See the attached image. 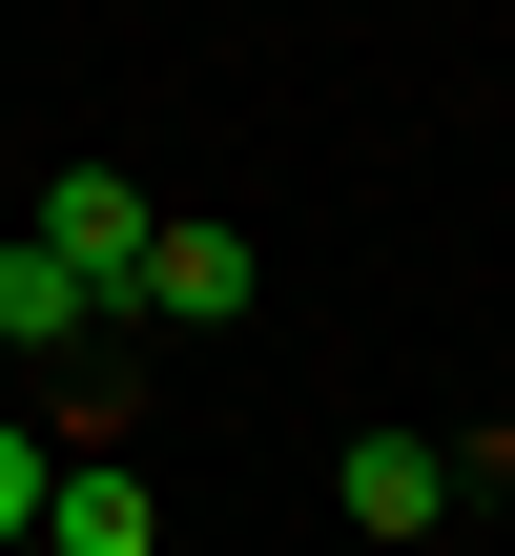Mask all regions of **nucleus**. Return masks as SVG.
<instances>
[{
    "mask_svg": "<svg viewBox=\"0 0 515 556\" xmlns=\"http://www.w3.org/2000/svg\"><path fill=\"white\" fill-rule=\"evenodd\" d=\"M41 248H62V268L103 289V330H124V268H145V186H124V165H62V186H41Z\"/></svg>",
    "mask_w": 515,
    "mask_h": 556,
    "instance_id": "nucleus-2",
    "label": "nucleus"
},
{
    "mask_svg": "<svg viewBox=\"0 0 515 556\" xmlns=\"http://www.w3.org/2000/svg\"><path fill=\"white\" fill-rule=\"evenodd\" d=\"M268 268H248V227H186V206H145V268H124V330H227Z\"/></svg>",
    "mask_w": 515,
    "mask_h": 556,
    "instance_id": "nucleus-1",
    "label": "nucleus"
},
{
    "mask_svg": "<svg viewBox=\"0 0 515 556\" xmlns=\"http://www.w3.org/2000/svg\"><path fill=\"white\" fill-rule=\"evenodd\" d=\"M41 536H62V556H145V536H165V495H145L124 454H83V475H41Z\"/></svg>",
    "mask_w": 515,
    "mask_h": 556,
    "instance_id": "nucleus-4",
    "label": "nucleus"
},
{
    "mask_svg": "<svg viewBox=\"0 0 515 556\" xmlns=\"http://www.w3.org/2000/svg\"><path fill=\"white\" fill-rule=\"evenodd\" d=\"M330 495H351V536H434V516H475L434 433H351V475H330Z\"/></svg>",
    "mask_w": 515,
    "mask_h": 556,
    "instance_id": "nucleus-3",
    "label": "nucleus"
},
{
    "mask_svg": "<svg viewBox=\"0 0 515 556\" xmlns=\"http://www.w3.org/2000/svg\"><path fill=\"white\" fill-rule=\"evenodd\" d=\"M41 475H62V454H41V433H0V556L41 536Z\"/></svg>",
    "mask_w": 515,
    "mask_h": 556,
    "instance_id": "nucleus-6",
    "label": "nucleus"
},
{
    "mask_svg": "<svg viewBox=\"0 0 515 556\" xmlns=\"http://www.w3.org/2000/svg\"><path fill=\"white\" fill-rule=\"evenodd\" d=\"M62 330H103V289H83V268L21 227V248H0V351H62Z\"/></svg>",
    "mask_w": 515,
    "mask_h": 556,
    "instance_id": "nucleus-5",
    "label": "nucleus"
}]
</instances>
